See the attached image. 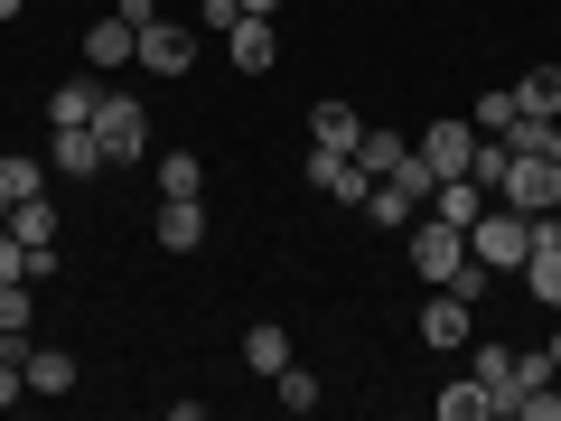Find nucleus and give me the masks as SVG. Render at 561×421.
<instances>
[{
    "label": "nucleus",
    "mask_w": 561,
    "mask_h": 421,
    "mask_svg": "<svg viewBox=\"0 0 561 421\" xmlns=\"http://www.w3.org/2000/svg\"><path fill=\"white\" fill-rule=\"evenodd\" d=\"M402 253H412V272L431 281V291H459V300H486V262L468 253V225H449V216H412L402 225Z\"/></svg>",
    "instance_id": "f257e3e1"
},
{
    "label": "nucleus",
    "mask_w": 561,
    "mask_h": 421,
    "mask_svg": "<svg viewBox=\"0 0 561 421\" xmlns=\"http://www.w3.org/2000/svg\"><path fill=\"white\" fill-rule=\"evenodd\" d=\"M468 253H478V262H486L496 281H505V272H524V253H534V216L496 197V206H486L478 225H468Z\"/></svg>",
    "instance_id": "f03ea898"
},
{
    "label": "nucleus",
    "mask_w": 561,
    "mask_h": 421,
    "mask_svg": "<svg viewBox=\"0 0 561 421\" xmlns=\"http://www.w3.org/2000/svg\"><path fill=\"white\" fill-rule=\"evenodd\" d=\"M94 140H103V160H113V169H140V160H150V113H140L131 94H103L94 103Z\"/></svg>",
    "instance_id": "7ed1b4c3"
},
{
    "label": "nucleus",
    "mask_w": 561,
    "mask_h": 421,
    "mask_svg": "<svg viewBox=\"0 0 561 421\" xmlns=\"http://www.w3.org/2000/svg\"><path fill=\"white\" fill-rule=\"evenodd\" d=\"M496 197L505 206H524V216H561V160H505V179H496Z\"/></svg>",
    "instance_id": "20e7f679"
},
{
    "label": "nucleus",
    "mask_w": 561,
    "mask_h": 421,
    "mask_svg": "<svg viewBox=\"0 0 561 421\" xmlns=\"http://www.w3.org/2000/svg\"><path fill=\"white\" fill-rule=\"evenodd\" d=\"M412 160L431 169V179H459V169L478 160V122H431V132L412 140Z\"/></svg>",
    "instance_id": "39448f33"
},
{
    "label": "nucleus",
    "mask_w": 561,
    "mask_h": 421,
    "mask_svg": "<svg viewBox=\"0 0 561 421\" xmlns=\"http://www.w3.org/2000/svg\"><path fill=\"white\" fill-rule=\"evenodd\" d=\"M468 375L486 384V421H515V402H524V375H515V346L478 338V365H468Z\"/></svg>",
    "instance_id": "423d86ee"
},
{
    "label": "nucleus",
    "mask_w": 561,
    "mask_h": 421,
    "mask_svg": "<svg viewBox=\"0 0 561 421\" xmlns=\"http://www.w3.org/2000/svg\"><path fill=\"white\" fill-rule=\"evenodd\" d=\"M524 291H534L542 309H561V216H534V253H524Z\"/></svg>",
    "instance_id": "0eeeda50"
},
{
    "label": "nucleus",
    "mask_w": 561,
    "mask_h": 421,
    "mask_svg": "<svg viewBox=\"0 0 561 421\" xmlns=\"http://www.w3.org/2000/svg\"><path fill=\"white\" fill-rule=\"evenodd\" d=\"M309 187L319 197H337V206H365V169H356V150H328V140H309Z\"/></svg>",
    "instance_id": "6e6552de"
},
{
    "label": "nucleus",
    "mask_w": 561,
    "mask_h": 421,
    "mask_svg": "<svg viewBox=\"0 0 561 421\" xmlns=\"http://www.w3.org/2000/svg\"><path fill=\"white\" fill-rule=\"evenodd\" d=\"M421 338H431V346H478V300L431 291V300H421Z\"/></svg>",
    "instance_id": "1a4fd4ad"
},
{
    "label": "nucleus",
    "mask_w": 561,
    "mask_h": 421,
    "mask_svg": "<svg viewBox=\"0 0 561 421\" xmlns=\"http://www.w3.org/2000/svg\"><path fill=\"white\" fill-rule=\"evenodd\" d=\"M140 66H150V76H187V66H197V29L150 20V29H140Z\"/></svg>",
    "instance_id": "9d476101"
},
{
    "label": "nucleus",
    "mask_w": 561,
    "mask_h": 421,
    "mask_svg": "<svg viewBox=\"0 0 561 421\" xmlns=\"http://www.w3.org/2000/svg\"><path fill=\"white\" fill-rule=\"evenodd\" d=\"M225 57H234V76H272L280 66V29L272 20H234L225 29Z\"/></svg>",
    "instance_id": "9b49d317"
},
{
    "label": "nucleus",
    "mask_w": 561,
    "mask_h": 421,
    "mask_svg": "<svg viewBox=\"0 0 561 421\" xmlns=\"http://www.w3.org/2000/svg\"><path fill=\"white\" fill-rule=\"evenodd\" d=\"M150 235H160L169 253H197V243H206V197H160V216H150Z\"/></svg>",
    "instance_id": "f8f14e48"
},
{
    "label": "nucleus",
    "mask_w": 561,
    "mask_h": 421,
    "mask_svg": "<svg viewBox=\"0 0 561 421\" xmlns=\"http://www.w3.org/2000/svg\"><path fill=\"white\" fill-rule=\"evenodd\" d=\"M20 375H28V394H76V356H66V346L20 338Z\"/></svg>",
    "instance_id": "ddd939ff"
},
{
    "label": "nucleus",
    "mask_w": 561,
    "mask_h": 421,
    "mask_svg": "<svg viewBox=\"0 0 561 421\" xmlns=\"http://www.w3.org/2000/svg\"><path fill=\"white\" fill-rule=\"evenodd\" d=\"M140 57V29L122 20V10H103L94 29H84V66H131Z\"/></svg>",
    "instance_id": "4468645a"
},
{
    "label": "nucleus",
    "mask_w": 561,
    "mask_h": 421,
    "mask_svg": "<svg viewBox=\"0 0 561 421\" xmlns=\"http://www.w3.org/2000/svg\"><path fill=\"white\" fill-rule=\"evenodd\" d=\"M94 103H103L94 76H66L57 94H47V122H57V132H84V122H94Z\"/></svg>",
    "instance_id": "2eb2a0df"
},
{
    "label": "nucleus",
    "mask_w": 561,
    "mask_h": 421,
    "mask_svg": "<svg viewBox=\"0 0 561 421\" xmlns=\"http://www.w3.org/2000/svg\"><path fill=\"white\" fill-rule=\"evenodd\" d=\"M486 206H496V197H486V187L468 179V169H459V179H440V187H431V216H449V225H478Z\"/></svg>",
    "instance_id": "dca6fc26"
},
{
    "label": "nucleus",
    "mask_w": 561,
    "mask_h": 421,
    "mask_svg": "<svg viewBox=\"0 0 561 421\" xmlns=\"http://www.w3.org/2000/svg\"><path fill=\"white\" fill-rule=\"evenodd\" d=\"M356 169H365V179H402V169H412V140H402V132H365L356 140Z\"/></svg>",
    "instance_id": "f3484780"
},
{
    "label": "nucleus",
    "mask_w": 561,
    "mask_h": 421,
    "mask_svg": "<svg viewBox=\"0 0 561 421\" xmlns=\"http://www.w3.org/2000/svg\"><path fill=\"white\" fill-rule=\"evenodd\" d=\"M10 235H20L28 253H57V206H47V187H38V197H20V206H10Z\"/></svg>",
    "instance_id": "a211bd4d"
},
{
    "label": "nucleus",
    "mask_w": 561,
    "mask_h": 421,
    "mask_svg": "<svg viewBox=\"0 0 561 421\" xmlns=\"http://www.w3.org/2000/svg\"><path fill=\"white\" fill-rule=\"evenodd\" d=\"M103 140H94V122H84V132H57V179H103Z\"/></svg>",
    "instance_id": "6ab92c4d"
},
{
    "label": "nucleus",
    "mask_w": 561,
    "mask_h": 421,
    "mask_svg": "<svg viewBox=\"0 0 561 421\" xmlns=\"http://www.w3.org/2000/svg\"><path fill=\"white\" fill-rule=\"evenodd\" d=\"M243 365H253V375H280V365H290V328L253 319V328H243Z\"/></svg>",
    "instance_id": "aec40b11"
},
{
    "label": "nucleus",
    "mask_w": 561,
    "mask_h": 421,
    "mask_svg": "<svg viewBox=\"0 0 561 421\" xmlns=\"http://www.w3.org/2000/svg\"><path fill=\"white\" fill-rule=\"evenodd\" d=\"M309 140H328V150H356V140H365V122H356V103H337V94H328L319 113H309Z\"/></svg>",
    "instance_id": "412c9836"
},
{
    "label": "nucleus",
    "mask_w": 561,
    "mask_h": 421,
    "mask_svg": "<svg viewBox=\"0 0 561 421\" xmlns=\"http://www.w3.org/2000/svg\"><path fill=\"white\" fill-rule=\"evenodd\" d=\"M150 169H160V197H206V160L197 150H160Z\"/></svg>",
    "instance_id": "4be33fe9"
},
{
    "label": "nucleus",
    "mask_w": 561,
    "mask_h": 421,
    "mask_svg": "<svg viewBox=\"0 0 561 421\" xmlns=\"http://www.w3.org/2000/svg\"><path fill=\"white\" fill-rule=\"evenodd\" d=\"M365 216H375V225H393V235H402V225L421 216V197H412L402 179H375V187H365Z\"/></svg>",
    "instance_id": "5701e85b"
},
{
    "label": "nucleus",
    "mask_w": 561,
    "mask_h": 421,
    "mask_svg": "<svg viewBox=\"0 0 561 421\" xmlns=\"http://www.w3.org/2000/svg\"><path fill=\"white\" fill-rule=\"evenodd\" d=\"M38 328V300H28V281H0V346H20Z\"/></svg>",
    "instance_id": "b1692460"
},
{
    "label": "nucleus",
    "mask_w": 561,
    "mask_h": 421,
    "mask_svg": "<svg viewBox=\"0 0 561 421\" xmlns=\"http://www.w3.org/2000/svg\"><path fill=\"white\" fill-rule=\"evenodd\" d=\"M431 412H440V421H486V384H478V375L440 384V394H431Z\"/></svg>",
    "instance_id": "393cba45"
},
{
    "label": "nucleus",
    "mask_w": 561,
    "mask_h": 421,
    "mask_svg": "<svg viewBox=\"0 0 561 421\" xmlns=\"http://www.w3.org/2000/svg\"><path fill=\"white\" fill-rule=\"evenodd\" d=\"M515 113H561V66H524V84H515Z\"/></svg>",
    "instance_id": "a878e982"
},
{
    "label": "nucleus",
    "mask_w": 561,
    "mask_h": 421,
    "mask_svg": "<svg viewBox=\"0 0 561 421\" xmlns=\"http://www.w3.org/2000/svg\"><path fill=\"white\" fill-rule=\"evenodd\" d=\"M272 384H280V412H319V402H328V384L309 375V365H280Z\"/></svg>",
    "instance_id": "bb28decb"
},
{
    "label": "nucleus",
    "mask_w": 561,
    "mask_h": 421,
    "mask_svg": "<svg viewBox=\"0 0 561 421\" xmlns=\"http://www.w3.org/2000/svg\"><path fill=\"white\" fill-rule=\"evenodd\" d=\"M47 187V169L38 160H20V150H10V160H0V206H20V197H38Z\"/></svg>",
    "instance_id": "cd10ccee"
},
{
    "label": "nucleus",
    "mask_w": 561,
    "mask_h": 421,
    "mask_svg": "<svg viewBox=\"0 0 561 421\" xmlns=\"http://www.w3.org/2000/svg\"><path fill=\"white\" fill-rule=\"evenodd\" d=\"M468 122H478V132H505V122H515V84H505V94H478V113H468Z\"/></svg>",
    "instance_id": "c85d7f7f"
},
{
    "label": "nucleus",
    "mask_w": 561,
    "mask_h": 421,
    "mask_svg": "<svg viewBox=\"0 0 561 421\" xmlns=\"http://www.w3.org/2000/svg\"><path fill=\"white\" fill-rule=\"evenodd\" d=\"M10 402H28V375H20V346H0V412Z\"/></svg>",
    "instance_id": "c756f323"
},
{
    "label": "nucleus",
    "mask_w": 561,
    "mask_h": 421,
    "mask_svg": "<svg viewBox=\"0 0 561 421\" xmlns=\"http://www.w3.org/2000/svg\"><path fill=\"white\" fill-rule=\"evenodd\" d=\"M515 421H561V394H552V384H534V394L515 402Z\"/></svg>",
    "instance_id": "7c9ffc66"
},
{
    "label": "nucleus",
    "mask_w": 561,
    "mask_h": 421,
    "mask_svg": "<svg viewBox=\"0 0 561 421\" xmlns=\"http://www.w3.org/2000/svg\"><path fill=\"white\" fill-rule=\"evenodd\" d=\"M197 20H206V29H234V20H243V0H206Z\"/></svg>",
    "instance_id": "2f4dec72"
},
{
    "label": "nucleus",
    "mask_w": 561,
    "mask_h": 421,
    "mask_svg": "<svg viewBox=\"0 0 561 421\" xmlns=\"http://www.w3.org/2000/svg\"><path fill=\"white\" fill-rule=\"evenodd\" d=\"M113 10H122L131 29H150V20H160V0H113Z\"/></svg>",
    "instance_id": "473e14b6"
},
{
    "label": "nucleus",
    "mask_w": 561,
    "mask_h": 421,
    "mask_svg": "<svg viewBox=\"0 0 561 421\" xmlns=\"http://www.w3.org/2000/svg\"><path fill=\"white\" fill-rule=\"evenodd\" d=\"M243 20H280V0H243Z\"/></svg>",
    "instance_id": "72a5a7b5"
},
{
    "label": "nucleus",
    "mask_w": 561,
    "mask_h": 421,
    "mask_svg": "<svg viewBox=\"0 0 561 421\" xmlns=\"http://www.w3.org/2000/svg\"><path fill=\"white\" fill-rule=\"evenodd\" d=\"M20 10H28V0H0V20H20Z\"/></svg>",
    "instance_id": "f704fd0d"
},
{
    "label": "nucleus",
    "mask_w": 561,
    "mask_h": 421,
    "mask_svg": "<svg viewBox=\"0 0 561 421\" xmlns=\"http://www.w3.org/2000/svg\"><path fill=\"white\" fill-rule=\"evenodd\" d=\"M552 375H561V328H552Z\"/></svg>",
    "instance_id": "c9c22d12"
},
{
    "label": "nucleus",
    "mask_w": 561,
    "mask_h": 421,
    "mask_svg": "<svg viewBox=\"0 0 561 421\" xmlns=\"http://www.w3.org/2000/svg\"><path fill=\"white\" fill-rule=\"evenodd\" d=\"M0 235H10V206H0Z\"/></svg>",
    "instance_id": "e433bc0d"
}]
</instances>
